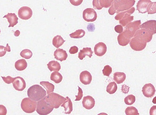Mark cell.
Returning a JSON list of instances; mask_svg holds the SVG:
<instances>
[{
    "label": "cell",
    "mask_w": 156,
    "mask_h": 115,
    "mask_svg": "<svg viewBox=\"0 0 156 115\" xmlns=\"http://www.w3.org/2000/svg\"><path fill=\"white\" fill-rule=\"evenodd\" d=\"M141 24L140 20H136L129 23L124 27L123 32L117 36L119 44L122 46H125L128 45L136 31L140 29V25Z\"/></svg>",
    "instance_id": "1"
},
{
    "label": "cell",
    "mask_w": 156,
    "mask_h": 115,
    "mask_svg": "<svg viewBox=\"0 0 156 115\" xmlns=\"http://www.w3.org/2000/svg\"><path fill=\"white\" fill-rule=\"evenodd\" d=\"M135 0H114L108 10L111 15L115 13L128 10L135 4Z\"/></svg>",
    "instance_id": "2"
},
{
    "label": "cell",
    "mask_w": 156,
    "mask_h": 115,
    "mask_svg": "<svg viewBox=\"0 0 156 115\" xmlns=\"http://www.w3.org/2000/svg\"><path fill=\"white\" fill-rule=\"evenodd\" d=\"M27 94L31 99L38 101L46 95V92L41 86L38 84L33 85L27 90Z\"/></svg>",
    "instance_id": "3"
},
{
    "label": "cell",
    "mask_w": 156,
    "mask_h": 115,
    "mask_svg": "<svg viewBox=\"0 0 156 115\" xmlns=\"http://www.w3.org/2000/svg\"><path fill=\"white\" fill-rule=\"evenodd\" d=\"M135 10V8L132 7L128 10L118 12L115 16V19L116 20H119V23L122 26L125 27L128 24L133 20L134 16H131V15Z\"/></svg>",
    "instance_id": "4"
},
{
    "label": "cell",
    "mask_w": 156,
    "mask_h": 115,
    "mask_svg": "<svg viewBox=\"0 0 156 115\" xmlns=\"http://www.w3.org/2000/svg\"><path fill=\"white\" fill-rule=\"evenodd\" d=\"M46 101L50 106L55 108H59L66 100V98L54 92L48 94L44 97Z\"/></svg>",
    "instance_id": "5"
},
{
    "label": "cell",
    "mask_w": 156,
    "mask_h": 115,
    "mask_svg": "<svg viewBox=\"0 0 156 115\" xmlns=\"http://www.w3.org/2000/svg\"><path fill=\"white\" fill-rule=\"evenodd\" d=\"M54 108L46 101L44 97L37 102L36 111L39 115H46L51 113Z\"/></svg>",
    "instance_id": "6"
},
{
    "label": "cell",
    "mask_w": 156,
    "mask_h": 115,
    "mask_svg": "<svg viewBox=\"0 0 156 115\" xmlns=\"http://www.w3.org/2000/svg\"><path fill=\"white\" fill-rule=\"evenodd\" d=\"M37 106L36 101L29 97L23 98L21 103V107L23 110L27 113H31L36 110Z\"/></svg>",
    "instance_id": "7"
},
{
    "label": "cell",
    "mask_w": 156,
    "mask_h": 115,
    "mask_svg": "<svg viewBox=\"0 0 156 115\" xmlns=\"http://www.w3.org/2000/svg\"><path fill=\"white\" fill-rule=\"evenodd\" d=\"M153 34L152 32L149 29L146 28H141L136 31L134 36L147 43L151 40Z\"/></svg>",
    "instance_id": "8"
},
{
    "label": "cell",
    "mask_w": 156,
    "mask_h": 115,
    "mask_svg": "<svg viewBox=\"0 0 156 115\" xmlns=\"http://www.w3.org/2000/svg\"><path fill=\"white\" fill-rule=\"evenodd\" d=\"M147 43L138 37L134 36L131 39L129 44L130 47L133 50L140 51L145 48Z\"/></svg>",
    "instance_id": "9"
},
{
    "label": "cell",
    "mask_w": 156,
    "mask_h": 115,
    "mask_svg": "<svg viewBox=\"0 0 156 115\" xmlns=\"http://www.w3.org/2000/svg\"><path fill=\"white\" fill-rule=\"evenodd\" d=\"M97 15L96 12L93 8H87L83 12V19L87 22H93L96 19Z\"/></svg>",
    "instance_id": "10"
},
{
    "label": "cell",
    "mask_w": 156,
    "mask_h": 115,
    "mask_svg": "<svg viewBox=\"0 0 156 115\" xmlns=\"http://www.w3.org/2000/svg\"><path fill=\"white\" fill-rule=\"evenodd\" d=\"M33 12L29 7L24 6L21 7L18 11L19 17L23 20H28L32 17Z\"/></svg>",
    "instance_id": "11"
},
{
    "label": "cell",
    "mask_w": 156,
    "mask_h": 115,
    "mask_svg": "<svg viewBox=\"0 0 156 115\" xmlns=\"http://www.w3.org/2000/svg\"><path fill=\"white\" fill-rule=\"evenodd\" d=\"M142 91L144 96L147 98H152L155 93L156 90L152 84L148 83L145 84L142 87Z\"/></svg>",
    "instance_id": "12"
},
{
    "label": "cell",
    "mask_w": 156,
    "mask_h": 115,
    "mask_svg": "<svg viewBox=\"0 0 156 115\" xmlns=\"http://www.w3.org/2000/svg\"><path fill=\"white\" fill-rule=\"evenodd\" d=\"M12 85L16 90L18 91H22L26 88V83L23 78L18 76L15 77L12 83Z\"/></svg>",
    "instance_id": "13"
},
{
    "label": "cell",
    "mask_w": 156,
    "mask_h": 115,
    "mask_svg": "<svg viewBox=\"0 0 156 115\" xmlns=\"http://www.w3.org/2000/svg\"><path fill=\"white\" fill-rule=\"evenodd\" d=\"M107 47L103 42H99L96 44L94 48V53L97 56H101L104 55L107 51Z\"/></svg>",
    "instance_id": "14"
},
{
    "label": "cell",
    "mask_w": 156,
    "mask_h": 115,
    "mask_svg": "<svg viewBox=\"0 0 156 115\" xmlns=\"http://www.w3.org/2000/svg\"><path fill=\"white\" fill-rule=\"evenodd\" d=\"M82 104L83 107L85 109L90 110L94 107L95 101L92 96H87L83 97Z\"/></svg>",
    "instance_id": "15"
},
{
    "label": "cell",
    "mask_w": 156,
    "mask_h": 115,
    "mask_svg": "<svg viewBox=\"0 0 156 115\" xmlns=\"http://www.w3.org/2000/svg\"><path fill=\"white\" fill-rule=\"evenodd\" d=\"M80 81L85 85L90 84L92 80V76L90 73L87 70L82 72L80 75Z\"/></svg>",
    "instance_id": "16"
},
{
    "label": "cell",
    "mask_w": 156,
    "mask_h": 115,
    "mask_svg": "<svg viewBox=\"0 0 156 115\" xmlns=\"http://www.w3.org/2000/svg\"><path fill=\"white\" fill-rule=\"evenodd\" d=\"M151 2L150 0H139L136 5V10L139 13H144L147 12V8L149 3Z\"/></svg>",
    "instance_id": "17"
},
{
    "label": "cell",
    "mask_w": 156,
    "mask_h": 115,
    "mask_svg": "<svg viewBox=\"0 0 156 115\" xmlns=\"http://www.w3.org/2000/svg\"><path fill=\"white\" fill-rule=\"evenodd\" d=\"M140 28H146L150 30L153 34L156 33V20H151L143 23L140 25Z\"/></svg>",
    "instance_id": "18"
},
{
    "label": "cell",
    "mask_w": 156,
    "mask_h": 115,
    "mask_svg": "<svg viewBox=\"0 0 156 115\" xmlns=\"http://www.w3.org/2000/svg\"><path fill=\"white\" fill-rule=\"evenodd\" d=\"M54 56L55 59L61 62L66 60L68 57L66 51L59 48L56 49L55 51Z\"/></svg>",
    "instance_id": "19"
},
{
    "label": "cell",
    "mask_w": 156,
    "mask_h": 115,
    "mask_svg": "<svg viewBox=\"0 0 156 115\" xmlns=\"http://www.w3.org/2000/svg\"><path fill=\"white\" fill-rule=\"evenodd\" d=\"M3 18H5L7 19L9 24V27H13L18 23V18L15 13H8Z\"/></svg>",
    "instance_id": "20"
},
{
    "label": "cell",
    "mask_w": 156,
    "mask_h": 115,
    "mask_svg": "<svg viewBox=\"0 0 156 115\" xmlns=\"http://www.w3.org/2000/svg\"><path fill=\"white\" fill-rule=\"evenodd\" d=\"M93 52L92 50L90 47L83 48L82 49L80 50L78 53V57L81 60L83 59L86 56H87L91 58L92 56Z\"/></svg>",
    "instance_id": "21"
},
{
    "label": "cell",
    "mask_w": 156,
    "mask_h": 115,
    "mask_svg": "<svg viewBox=\"0 0 156 115\" xmlns=\"http://www.w3.org/2000/svg\"><path fill=\"white\" fill-rule=\"evenodd\" d=\"M66 100L61 105V107L64 108V113L66 114H70L73 110V104L70 98L68 96L66 97Z\"/></svg>",
    "instance_id": "22"
},
{
    "label": "cell",
    "mask_w": 156,
    "mask_h": 115,
    "mask_svg": "<svg viewBox=\"0 0 156 115\" xmlns=\"http://www.w3.org/2000/svg\"><path fill=\"white\" fill-rule=\"evenodd\" d=\"M113 79L118 84L122 83L126 78V74L123 72H116L113 74Z\"/></svg>",
    "instance_id": "23"
},
{
    "label": "cell",
    "mask_w": 156,
    "mask_h": 115,
    "mask_svg": "<svg viewBox=\"0 0 156 115\" xmlns=\"http://www.w3.org/2000/svg\"><path fill=\"white\" fill-rule=\"evenodd\" d=\"M48 68L51 72H58L61 68L60 64L57 61L52 60L47 64Z\"/></svg>",
    "instance_id": "24"
},
{
    "label": "cell",
    "mask_w": 156,
    "mask_h": 115,
    "mask_svg": "<svg viewBox=\"0 0 156 115\" xmlns=\"http://www.w3.org/2000/svg\"><path fill=\"white\" fill-rule=\"evenodd\" d=\"M27 64L24 59L17 60L15 63V67L17 70L21 71L25 69L27 67Z\"/></svg>",
    "instance_id": "25"
},
{
    "label": "cell",
    "mask_w": 156,
    "mask_h": 115,
    "mask_svg": "<svg viewBox=\"0 0 156 115\" xmlns=\"http://www.w3.org/2000/svg\"><path fill=\"white\" fill-rule=\"evenodd\" d=\"M65 41H66L63 39L61 36L57 35L53 39L52 43L55 47L58 48L62 46Z\"/></svg>",
    "instance_id": "26"
},
{
    "label": "cell",
    "mask_w": 156,
    "mask_h": 115,
    "mask_svg": "<svg viewBox=\"0 0 156 115\" xmlns=\"http://www.w3.org/2000/svg\"><path fill=\"white\" fill-rule=\"evenodd\" d=\"M40 83L46 90L47 94L54 91L55 86L52 83L48 81H45L40 82Z\"/></svg>",
    "instance_id": "27"
},
{
    "label": "cell",
    "mask_w": 156,
    "mask_h": 115,
    "mask_svg": "<svg viewBox=\"0 0 156 115\" xmlns=\"http://www.w3.org/2000/svg\"><path fill=\"white\" fill-rule=\"evenodd\" d=\"M50 78L51 80L55 83H58L62 81L63 77L59 73L55 71L51 74Z\"/></svg>",
    "instance_id": "28"
},
{
    "label": "cell",
    "mask_w": 156,
    "mask_h": 115,
    "mask_svg": "<svg viewBox=\"0 0 156 115\" xmlns=\"http://www.w3.org/2000/svg\"><path fill=\"white\" fill-rule=\"evenodd\" d=\"M85 34V31L82 29L77 30L69 35L71 38L79 39L83 37Z\"/></svg>",
    "instance_id": "29"
},
{
    "label": "cell",
    "mask_w": 156,
    "mask_h": 115,
    "mask_svg": "<svg viewBox=\"0 0 156 115\" xmlns=\"http://www.w3.org/2000/svg\"><path fill=\"white\" fill-rule=\"evenodd\" d=\"M117 89V86L114 82L110 83L107 85L106 90L107 92L110 94L115 93Z\"/></svg>",
    "instance_id": "30"
},
{
    "label": "cell",
    "mask_w": 156,
    "mask_h": 115,
    "mask_svg": "<svg viewBox=\"0 0 156 115\" xmlns=\"http://www.w3.org/2000/svg\"><path fill=\"white\" fill-rule=\"evenodd\" d=\"M125 113L126 115H139L137 110L132 106L127 107L125 110Z\"/></svg>",
    "instance_id": "31"
},
{
    "label": "cell",
    "mask_w": 156,
    "mask_h": 115,
    "mask_svg": "<svg viewBox=\"0 0 156 115\" xmlns=\"http://www.w3.org/2000/svg\"><path fill=\"white\" fill-rule=\"evenodd\" d=\"M147 11L148 14L156 13V2H151L149 4L147 8Z\"/></svg>",
    "instance_id": "32"
},
{
    "label": "cell",
    "mask_w": 156,
    "mask_h": 115,
    "mask_svg": "<svg viewBox=\"0 0 156 115\" xmlns=\"http://www.w3.org/2000/svg\"><path fill=\"white\" fill-rule=\"evenodd\" d=\"M20 55L22 57L26 59H29L31 57L33 53L30 49H25L21 52Z\"/></svg>",
    "instance_id": "33"
},
{
    "label": "cell",
    "mask_w": 156,
    "mask_h": 115,
    "mask_svg": "<svg viewBox=\"0 0 156 115\" xmlns=\"http://www.w3.org/2000/svg\"><path fill=\"white\" fill-rule=\"evenodd\" d=\"M136 100L135 96L130 94L126 96L124 99L125 104L127 105H130L134 103Z\"/></svg>",
    "instance_id": "34"
},
{
    "label": "cell",
    "mask_w": 156,
    "mask_h": 115,
    "mask_svg": "<svg viewBox=\"0 0 156 115\" xmlns=\"http://www.w3.org/2000/svg\"><path fill=\"white\" fill-rule=\"evenodd\" d=\"M114 0H100V4L102 8H108L111 5L112 3Z\"/></svg>",
    "instance_id": "35"
},
{
    "label": "cell",
    "mask_w": 156,
    "mask_h": 115,
    "mask_svg": "<svg viewBox=\"0 0 156 115\" xmlns=\"http://www.w3.org/2000/svg\"><path fill=\"white\" fill-rule=\"evenodd\" d=\"M10 52L11 51L10 47L9 46L8 44H6V47L3 46H0V56H4L6 54V52Z\"/></svg>",
    "instance_id": "36"
},
{
    "label": "cell",
    "mask_w": 156,
    "mask_h": 115,
    "mask_svg": "<svg viewBox=\"0 0 156 115\" xmlns=\"http://www.w3.org/2000/svg\"><path fill=\"white\" fill-rule=\"evenodd\" d=\"M102 71L104 76H108L112 73V69L109 65H106L104 67Z\"/></svg>",
    "instance_id": "37"
},
{
    "label": "cell",
    "mask_w": 156,
    "mask_h": 115,
    "mask_svg": "<svg viewBox=\"0 0 156 115\" xmlns=\"http://www.w3.org/2000/svg\"><path fill=\"white\" fill-rule=\"evenodd\" d=\"M1 77L5 83L8 84L12 83L15 79V77L13 78L9 76H7L6 77L2 76Z\"/></svg>",
    "instance_id": "38"
},
{
    "label": "cell",
    "mask_w": 156,
    "mask_h": 115,
    "mask_svg": "<svg viewBox=\"0 0 156 115\" xmlns=\"http://www.w3.org/2000/svg\"><path fill=\"white\" fill-rule=\"evenodd\" d=\"M92 5L94 9L100 10L102 8L100 4V0H93Z\"/></svg>",
    "instance_id": "39"
},
{
    "label": "cell",
    "mask_w": 156,
    "mask_h": 115,
    "mask_svg": "<svg viewBox=\"0 0 156 115\" xmlns=\"http://www.w3.org/2000/svg\"><path fill=\"white\" fill-rule=\"evenodd\" d=\"M78 95H76L75 96L76 97V99L75 101H79L80 100L83 96V91L82 89L78 86Z\"/></svg>",
    "instance_id": "40"
},
{
    "label": "cell",
    "mask_w": 156,
    "mask_h": 115,
    "mask_svg": "<svg viewBox=\"0 0 156 115\" xmlns=\"http://www.w3.org/2000/svg\"><path fill=\"white\" fill-rule=\"evenodd\" d=\"M114 30L116 32L120 34L123 32V29L122 25H118L115 27Z\"/></svg>",
    "instance_id": "41"
},
{
    "label": "cell",
    "mask_w": 156,
    "mask_h": 115,
    "mask_svg": "<svg viewBox=\"0 0 156 115\" xmlns=\"http://www.w3.org/2000/svg\"><path fill=\"white\" fill-rule=\"evenodd\" d=\"M70 3L73 5L77 6L80 5L83 0H69Z\"/></svg>",
    "instance_id": "42"
},
{
    "label": "cell",
    "mask_w": 156,
    "mask_h": 115,
    "mask_svg": "<svg viewBox=\"0 0 156 115\" xmlns=\"http://www.w3.org/2000/svg\"><path fill=\"white\" fill-rule=\"evenodd\" d=\"M78 50V48L76 46H73L70 47L69 52L71 54H74L77 53Z\"/></svg>",
    "instance_id": "43"
},
{
    "label": "cell",
    "mask_w": 156,
    "mask_h": 115,
    "mask_svg": "<svg viewBox=\"0 0 156 115\" xmlns=\"http://www.w3.org/2000/svg\"><path fill=\"white\" fill-rule=\"evenodd\" d=\"M0 114L1 115H5L6 114L7 110L5 106L2 105H0Z\"/></svg>",
    "instance_id": "44"
},
{
    "label": "cell",
    "mask_w": 156,
    "mask_h": 115,
    "mask_svg": "<svg viewBox=\"0 0 156 115\" xmlns=\"http://www.w3.org/2000/svg\"><path fill=\"white\" fill-rule=\"evenodd\" d=\"M150 115H156V105L152 106L150 110Z\"/></svg>",
    "instance_id": "45"
},
{
    "label": "cell",
    "mask_w": 156,
    "mask_h": 115,
    "mask_svg": "<svg viewBox=\"0 0 156 115\" xmlns=\"http://www.w3.org/2000/svg\"><path fill=\"white\" fill-rule=\"evenodd\" d=\"M87 28L88 31H93L95 29V26L94 25L91 27H90V26L89 25H88L87 26Z\"/></svg>",
    "instance_id": "46"
},
{
    "label": "cell",
    "mask_w": 156,
    "mask_h": 115,
    "mask_svg": "<svg viewBox=\"0 0 156 115\" xmlns=\"http://www.w3.org/2000/svg\"><path fill=\"white\" fill-rule=\"evenodd\" d=\"M20 32L19 30H16L14 33V35L15 36H18L20 35Z\"/></svg>",
    "instance_id": "47"
},
{
    "label": "cell",
    "mask_w": 156,
    "mask_h": 115,
    "mask_svg": "<svg viewBox=\"0 0 156 115\" xmlns=\"http://www.w3.org/2000/svg\"><path fill=\"white\" fill-rule=\"evenodd\" d=\"M152 102L154 104H156V96L153 98Z\"/></svg>",
    "instance_id": "48"
}]
</instances>
